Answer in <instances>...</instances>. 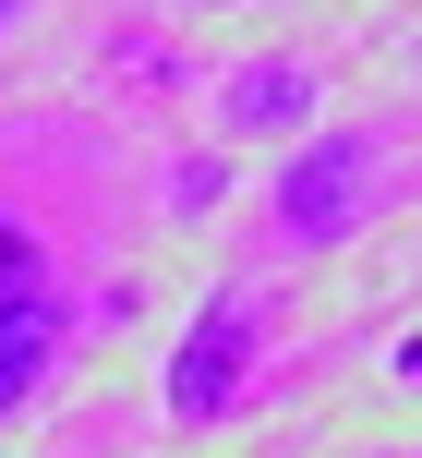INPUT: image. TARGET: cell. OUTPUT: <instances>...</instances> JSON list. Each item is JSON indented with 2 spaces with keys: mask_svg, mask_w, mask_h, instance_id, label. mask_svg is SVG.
Here are the masks:
<instances>
[{
  "mask_svg": "<svg viewBox=\"0 0 422 458\" xmlns=\"http://www.w3.org/2000/svg\"><path fill=\"white\" fill-rule=\"evenodd\" d=\"M362 217H375V133H302L278 157V242L338 253Z\"/></svg>",
  "mask_w": 422,
  "mask_h": 458,
  "instance_id": "1",
  "label": "cell"
},
{
  "mask_svg": "<svg viewBox=\"0 0 422 458\" xmlns=\"http://www.w3.org/2000/svg\"><path fill=\"white\" fill-rule=\"evenodd\" d=\"M61 350V290H48V253L0 217V411H24Z\"/></svg>",
  "mask_w": 422,
  "mask_h": 458,
  "instance_id": "2",
  "label": "cell"
},
{
  "mask_svg": "<svg viewBox=\"0 0 422 458\" xmlns=\"http://www.w3.org/2000/svg\"><path fill=\"white\" fill-rule=\"evenodd\" d=\"M241 374H254V301H241V290H217L206 314H193V338L169 350V411H181V422L241 411Z\"/></svg>",
  "mask_w": 422,
  "mask_h": 458,
  "instance_id": "3",
  "label": "cell"
},
{
  "mask_svg": "<svg viewBox=\"0 0 422 458\" xmlns=\"http://www.w3.org/2000/svg\"><path fill=\"white\" fill-rule=\"evenodd\" d=\"M217 121L254 133V145H290V133L314 121V72H302V61H241L230 85H217Z\"/></svg>",
  "mask_w": 422,
  "mask_h": 458,
  "instance_id": "4",
  "label": "cell"
},
{
  "mask_svg": "<svg viewBox=\"0 0 422 458\" xmlns=\"http://www.w3.org/2000/svg\"><path fill=\"white\" fill-rule=\"evenodd\" d=\"M24 13H37V0H0V37H13V24H24Z\"/></svg>",
  "mask_w": 422,
  "mask_h": 458,
  "instance_id": "5",
  "label": "cell"
},
{
  "mask_svg": "<svg viewBox=\"0 0 422 458\" xmlns=\"http://www.w3.org/2000/svg\"><path fill=\"white\" fill-rule=\"evenodd\" d=\"M206 13H230V0H206Z\"/></svg>",
  "mask_w": 422,
  "mask_h": 458,
  "instance_id": "6",
  "label": "cell"
}]
</instances>
